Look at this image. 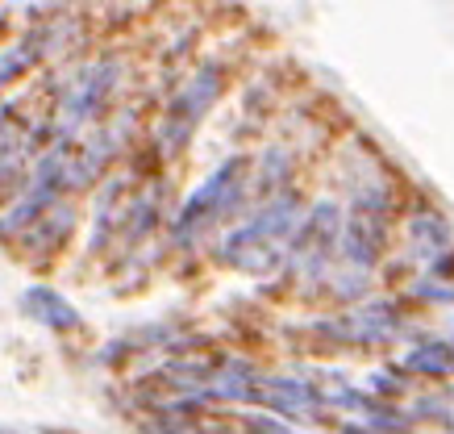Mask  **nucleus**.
Instances as JSON below:
<instances>
[{
	"label": "nucleus",
	"mask_w": 454,
	"mask_h": 434,
	"mask_svg": "<svg viewBox=\"0 0 454 434\" xmlns=\"http://www.w3.org/2000/svg\"><path fill=\"white\" fill-rule=\"evenodd\" d=\"M29 305H42V313H46V322H67L71 313L63 301H55L51 293H29Z\"/></svg>",
	"instance_id": "obj_1"
}]
</instances>
